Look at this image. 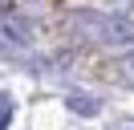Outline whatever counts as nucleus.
I'll list each match as a JSON object with an SVG mask.
<instances>
[{
    "label": "nucleus",
    "instance_id": "nucleus-4",
    "mask_svg": "<svg viewBox=\"0 0 134 130\" xmlns=\"http://www.w3.org/2000/svg\"><path fill=\"white\" fill-rule=\"evenodd\" d=\"M118 73H122L126 81H134V53H130V57H122V65H118Z\"/></svg>",
    "mask_w": 134,
    "mask_h": 130
},
{
    "label": "nucleus",
    "instance_id": "nucleus-3",
    "mask_svg": "<svg viewBox=\"0 0 134 130\" xmlns=\"http://www.w3.org/2000/svg\"><path fill=\"white\" fill-rule=\"evenodd\" d=\"M8 118H12V98L0 94V130H8Z\"/></svg>",
    "mask_w": 134,
    "mask_h": 130
},
{
    "label": "nucleus",
    "instance_id": "nucleus-1",
    "mask_svg": "<svg viewBox=\"0 0 134 130\" xmlns=\"http://www.w3.org/2000/svg\"><path fill=\"white\" fill-rule=\"evenodd\" d=\"M65 29H69L73 41H81L90 49H126V45H134V20L118 16V12L81 8V12H69Z\"/></svg>",
    "mask_w": 134,
    "mask_h": 130
},
{
    "label": "nucleus",
    "instance_id": "nucleus-2",
    "mask_svg": "<svg viewBox=\"0 0 134 130\" xmlns=\"http://www.w3.org/2000/svg\"><path fill=\"white\" fill-rule=\"evenodd\" d=\"M69 110L73 114H81V118H93V114H98V98H69Z\"/></svg>",
    "mask_w": 134,
    "mask_h": 130
}]
</instances>
